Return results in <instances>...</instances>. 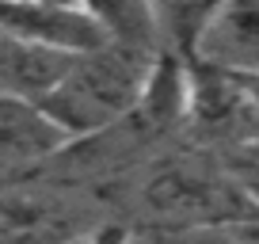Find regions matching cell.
Here are the masks:
<instances>
[{"label": "cell", "instance_id": "obj_1", "mask_svg": "<svg viewBox=\"0 0 259 244\" xmlns=\"http://www.w3.org/2000/svg\"><path fill=\"white\" fill-rule=\"evenodd\" d=\"M156 54L160 50L111 38L92 54L73 57L69 73L54 84V92L38 107L69 134L73 145L103 138L114 126H126L134 118Z\"/></svg>", "mask_w": 259, "mask_h": 244}, {"label": "cell", "instance_id": "obj_2", "mask_svg": "<svg viewBox=\"0 0 259 244\" xmlns=\"http://www.w3.org/2000/svg\"><path fill=\"white\" fill-rule=\"evenodd\" d=\"M145 210L156 225L233 229L259 210V198L244 187L236 168H221L206 156L168 160L145 179Z\"/></svg>", "mask_w": 259, "mask_h": 244}, {"label": "cell", "instance_id": "obj_3", "mask_svg": "<svg viewBox=\"0 0 259 244\" xmlns=\"http://www.w3.org/2000/svg\"><path fill=\"white\" fill-rule=\"evenodd\" d=\"M187 130L210 149L255 153L259 149V99L244 73L191 57V92H187Z\"/></svg>", "mask_w": 259, "mask_h": 244}, {"label": "cell", "instance_id": "obj_4", "mask_svg": "<svg viewBox=\"0 0 259 244\" xmlns=\"http://www.w3.org/2000/svg\"><path fill=\"white\" fill-rule=\"evenodd\" d=\"M0 31L69 57L111 42L107 27L76 0H0Z\"/></svg>", "mask_w": 259, "mask_h": 244}, {"label": "cell", "instance_id": "obj_5", "mask_svg": "<svg viewBox=\"0 0 259 244\" xmlns=\"http://www.w3.org/2000/svg\"><path fill=\"white\" fill-rule=\"evenodd\" d=\"M88 229L96 225L50 191L0 187V244H76Z\"/></svg>", "mask_w": 259, "mask_h": 244}, {"label": "cell", "instance_id": "obj_6", "mask_svg": "<svg viewBox=\"0 0 259 244\" xmlns=\"http://www.w3.org/2000/svg\"><path fill=\"white\" fill-rule=\"evenodd\" d=\"M73 149L69 134L31 99L0 96V168H31Z\"/></svg>", "mask_w": 259, "mask_h": 244}, {"label": "cell", "instance_id": "obj_7", "mask_svg": "<svg viewBox=\"0 0 259 244\" xmlns=\"http://www.w3.org/2000/svg\"><path fill=\"white\" fill-rule=\"evenodd\" d=\"M198 61L259 76V0H225L194 46Z\"/></svg>", "mask_w": 259, "mask_h": 244}, {"label": "cell", "instance_id": "obj_8", "mask_svg": "<svg viewBox=\"0 0 259 244\" xmlns=\"http://www.w3.org/2000/svg\"><path fill=\"white\" fill-rule=\"evenodd\" d=\"M225 0H153L156 31H160V46L171 54L194 57V46L210 27V19L221 12Z\"/></svg>", "mask_w": 259, "mask_h": 244}, {"label": "cell", "instance_id": "obj_9", "mask_svg": "<svg viewBox=\"0 0 259 244\" xmlns=\"http://www.w3.org/2000/svg\"><path fill=\"white\" fill-rule=\"evenodd\" d=\"M80 4L107 27L111 38L145 50H164L153 16V0H80Z\"/></svg>", "mask_w": 259, "mask_h": 244}, {"label": "cell", "instance_id": "obj_10", "mask_svg": "<svg viewBox=\"0 0 259 244\" xmlns=\"http://www.w3.org/2000/svg\"><path fill=\"white\" fill-rule=\"evenodd\" d=\"M130 244H240L233 229H206V225H149L134 229Z\"/></svg>", "mask_w": 259, "mask_h": 244}, {"label": "cell", "instance_id": "obj_11", "mask_svg": "<svg viewBox=\"0 0 259 244\" xmlns=\"http://www.w3.org/2000/svg\"><path fill=\"white\" fill-rule=\"evenodd\" d=\"M233 233H236L240 244H259V210L251 214V218H244L240 225H233Z\"/></svg>", "mask_w": 259, "mask_h": 244}, {"label": "cell", "instance_id": "obj_12", "mask_svg": "<svg viewBox=\"0 0 259 244\" xmlns=\"http://www.w3.org/2000/svg\"><path fill=\"white\" fill-rule=\"evenodd\" d=\"M248 156H251V160H259V149H255V153H248Z\"/></svg>", "mask_w": 259, "mask_h": 244}, {"label": "cell", "instance_id": "obj_13", "mask_svg": "<svg viewBox=\"0 0 259 244\" xmlns=\"http://www.w3.org/2000/svg\"><path fill=\"white\" fill-rule=\"evenodd\" d=\"M76 4H80V0H76Z\"/></svg>", "mask_w": 259, "mask_h": 244}]
</instances>
